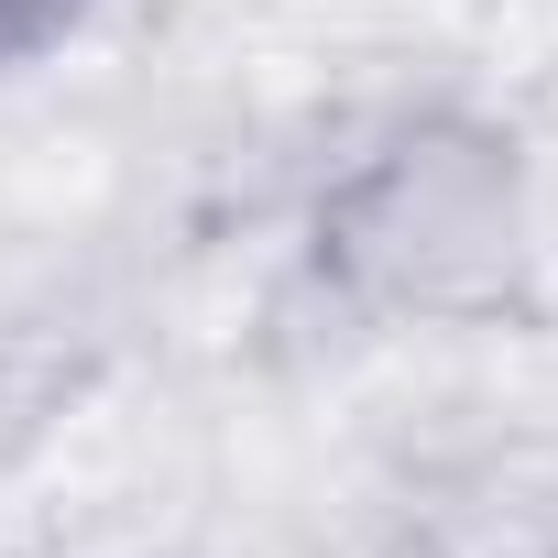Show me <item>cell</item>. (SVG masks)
Here are the masks:
<instances>
[{
    "label": "cell",
    "instance_id": "2",
    "mask_svg": "<svg viewBox=\"0 0 558 558\" xmlns=\"http://www.w3.org/2000/svg\"><path fill=\"white\" fill-rule=\"evenodd\" d=\"M99 12V0H0V77H23V66H45L77 23Z\"/></svg>",
    "mask_w": 558,
    "mask_h": 558
},
{
    "label": "cell",
    "instance_id": "3",
    "mask_svg": "<svg viewBox=\"0 0 558 558\" xmlns=\"http://www.w3.org/2000/svg\"><path fill=\"white\" fill-rule=\"evenodd\" d=\"M547 558H558V547H547Z\"/></svg>",
    "mask_w": 558,
    "mask_h": 558
},
{
    "label": "cell",
    "instance_id": "1",
    "mask_svg": "<svg viewBox=\"0 0 558 558\" xmlns=\"http://www.w3.org/2000/svg\"><path fill=\"white\" fill-rule=\"evenodd\" d=\"M296 252H307V286L340 296L351 318H395V329L504 318L536 263V197H525L514 121L460 110V99L384 121L351 165L318 175Z\"/></svg>",
    "mask_w": 558,
    "mask_h": 558
}]
</instances>
